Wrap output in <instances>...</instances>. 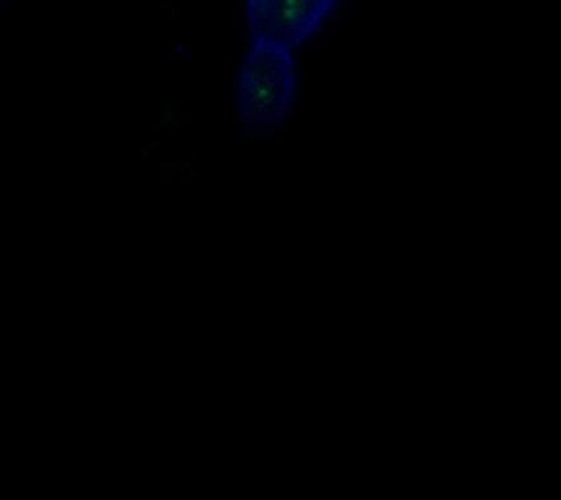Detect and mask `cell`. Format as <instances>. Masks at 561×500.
<instances>
[{"label": "cell", "instance_id": "obj_1", "mask_svg": "<svg viewBox=\"0 0 561 500\" xmlns=\"http://www.w3.org/2000/svg\"><path fill=\"white\" fill-rule=\"evenodd\" d=\"M296 72L293 48L264 39L253 41L240 65L238 103L247 123H276L294 105Z\"/></svg>", "mask_w": 561, "mask_h": 500}, {"label": "cell", "instance_id": "obj_2", "mask_svg": "<svg viewBox=\"0 0 561 500\" xmlns=\"http://www.w3.org/2000/svg\"><path fill=\"white\" fill-rule=\"evenodd\" d=\"M337 0H247L252 41L302 45L324 23Z\"/></svg>", "mask_w": 561, "mask_h": 500}]
</instances>
